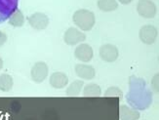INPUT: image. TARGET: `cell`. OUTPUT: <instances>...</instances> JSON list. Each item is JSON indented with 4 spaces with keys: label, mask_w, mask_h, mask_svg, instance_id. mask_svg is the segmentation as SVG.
<instances>
[{
    "label": "cell",
    "mask_w": 159,
    "mask_h": 120,
    "mask_svg": "<svg viewBox=\"0 0 159 120\" xmlns=\"http://www.w3.org/2000/svg\"><path fill=\"white\" fill-rule=\"evenodd\" d=\"M25 16H24L23 12L20 11V9H17L8 19L9 25L14 26V27H20V26H23L25 25Z\"/></svg>",
    "instance_id": "cell-15"
},
{
    "label": "cell",
    "mask_w": 159,
    "mask_h": 120,
    "mask_svg": "<svg viewBox=\"0 0 159 120\" xmlns=\"http://www.w3.org/2000/svg\"><path fill=\"white\" fill-rule=\"evenodd\" d=\"M50 85L55 89H63L67 86L68 84V78L67 75L64 72H53L49 78Z\"/></svg>",
    "instance_id": "cell-12"
},
{
    "label": "cell",
    "mask_w": 159,
    "mask_h": 120,
    "mask_svg": "<svg viewBox=\"0 0 159 120\" xmlns=\"http://www.w3.org/2000/svg\"><path fill=\"white\" fill-rule=\"evenodd\" d=\"M7 39H8V37H7V34L3 31H0V47H2L6 42H7Z\"/></svg>",
    "instance_id": "cell-21"
},
{
    "label": "cell",
    "mask_w": 159,
    "mask_h": 120,
    "mask_svg": "<svg viewBox=\"0 0 159 120\" xmlns=\"http://www.w3.org/2000/svg\"><path fill=\"white\" fill-rule=\"evenodd\" d=\"M118 1H119L121 4H123V5H127V4H129V3L132 2L133 0H118Z\"/></svg>",
    "instance_id": "cell-22"
},
{
    "label": "cell",
    "mask_w": 159,
    "mask_h": 120,
    "mask_svg": "<svg viewBox=\"0 0 159 120\" xmlns=\"http://www.w3.org/2000/svg\"><path fill=\"white\" fill-rule=\"evenodd\" d=\"M158 36V31L155 26L151 25H146L141 27L139 31V37L143 43L151 45L156 41Z\"/></svg>",
    "instance_id": "cell-8"
},
{
    "label": "cell",
    "mask_w": 159,
    "mask_h": 120,
    "mask_svg": "<svg viewBox=\"0 0 159 120\" xmlns=\"http://www.w3.org/2000/svg\"><path fill=\"white\" fill-rule=\"evenodd\" d=\"M3 65H4L3 60H2V58H1V57H0V70H1V69L3 68Z\"/></svg>",
    "instance_id": "cell-23"
},
{
    "label": "cell",
    "mask_w": 159,
    "mask_h": 120,
    "mask_svg": "<svg viewBox=\"0 0 159 120\" xmlns=\"http://www.w3.org/2000/svg\"><path fill=\"white\" fill-rule=\"evenodd\" d=\"M138 14L144 19H152L156 15V5L151 0H139L137 4Z\"/></svg>",
    "instance_id": "cell-4"
},
{
    "label": "cell",
    "mask_w": 159,
    "mask_h": 120,
    "mask_svg": "<svg viewBox=\"0 0 159 120\" xmlns=\"http://www.w3.org/2000/svg\"><path fill=\"white\" fill-rule=\"evenodd\" d=\"M130 91L127 95L128 104L135 109H147L152 102V94L146 86V81L132 76L129 79Z\"/></svg>",
    "instance_id": "cell-1"
},
{
    "label": "cell",
    "mask_w": 159,
    "mask_h": 120,
    "mask_svg": "<svg viewBox=\"0 0 159 120\" xmlns=\"http://www.w3.org/2000/svg\"><path fill=\"white\" fill-rule=\"evenodd\" d=\"M83 87H84V82H83V80H80V79L74 80L71 84H70V85L67 86L66 94L68 97H77L81 94Z\"/></svg>",
    "instance_id": "cell-14"
},
{
    "label": "cell",
    "mask_w": 159,
    "mask_h": 120,
    "mask_svg": "<svg viewBox=\"0 0 159 120\" xmlns=\"http://www.w3.org/2000/svg\"><path fill=\"white\" fill-rule=\"evenodd\" d=\"M100 57L102 61L107 62H113L118 58V49L112 44H105L100 48Z\"/></svg>",
    "instance_id": "cell-10"
},
{
    "label": "cell",
    "mask_w": 159,
    "mask_h": 120,
    "mask_svg": "<svg viewBox=\"0 0 159 120\" xmlns=\"http://www.w3.org/2000/svg\"><path fill=\"white\" fill-rule=\"evenodd\" d=\"M86 40V34L78 30L77 27L71 26L70 29H67L64 34V41L65 43L70 45V46H74L80 43H83Z\"/></svg>",
    "instance_id": "cell-3"
},
{
    "label": "cell",
    "mask_w": 159,
    "mask_h": 120,
    "mask_svg": "<svg viewBox=\"0 0 159 120\" xmlns=\"http://www.w3.org/2000/svg\"><path fill=\"white\" fill-rule=\"evenodd\" d=\"M120 120H139L141 114L138 109L130 108L126 104H121L119 108Z\"/></svg>",
    "instance_id": "cell-13"
},
{
    "label": "cell",
    "mask_w": 159,
    "mask_h": 120,
    "mask_svg": "<svg viewBox=\"0 0 159 120\" xmlns=\"http://www.w3.org/2000/svg\"><path fill=\"white\" fill-rule=\"evenodd\" d=\"M74 70L76 75L83 80H92L96 76L95 68L92 66L87 65V63H84V62L75 65Z\"/></svg>",
    "instance_id": "cell-11"
},
{
    "label": "cell",
    "mask_w": 159,
    "mask_h": 120,
    "mask_svg": "<svg viewBox=\"0 0 159 120\" xmlns=\"http://www.w3.org/2000/svg\"><path fill=\"white\" fill-rule=\"evenodd\" d=\"M14 86L13 77L8 73H2L0 75V91L9 92Z\"/></svg>",
    "instance_id": "cell-17"
},
{
    "label": "cell",
    "mask_w": 159,
    "mask_h": 120,
    "mask_svg": "<svg viewBox=\"0 0 159 120\" xmlns=\"http://www.w3.org/2000/svg\"><path fill=\"white\" fill-rule=\"evenodd\" d=\"M48 73H49V68L47 63L44 62H37L31 68L30 77L35 83H42L47 78Z\"/></svg>",
    "instance_id": "cell-7"
},
{
    "label": "cell",
    "mask_w": 159,
    "mask_h": 120,
    "mask_svg": "<svg viewBox=\"0 0 159 120\" xmlns=\"http://www.w3.org/2000/svg\"><path fill=\"white\" fill-rule=\"evenodd\" d=\"M151 86H152L153 91L155 92V93H157L158 92V73H156L153 76L152 80H151Z\"/></svg>",
    "instance_id": "cell-20"
},
{
    "label": "cell",
    "mask_w": 159,
    "mask_h": 120,
    "mask_svg": "<svg viewBox=\"0 0 159 120\" xmlns=\"http://www.w3.org/2000/svg\"><path fill=\"white\" fill-rule=\"evenodd\" d=\"M72 22L81 31H90L95 25L96 17L91 11L87 9H79L74 12Z\"/></svg>",
    "instance_id": "cell-2"
},
{
    "label": "cell",
    "mask_w": 159,
    "mask_h": 120,
    "mask_svg": "<svg viewBox=\"0 0 159 120\" xmlns=\"http://www.w3.org/2000/svg\"><path fill=\"white\" fill-rule=\"evenodd\" d=\"M74 56L78 61L82 62H89L92 61L94 57V50L89 44L80 43L75 48Z\"/></svg>",
    "instance_id": "cell-9"
},
{
    "label": "cell",
    "mask_w": 159,
    "mask_h": 120,
    "mask_svg": "<svg viewBox=\"0 0 159 120\" xmlns=\"http://www.w3.org/2000/svg\"><path fill=\"white\" fill-rule=\"evenodd\" d=\"M27 22L33 30L41 31L44 30L49 25V18L44 13L36 12L27 18Z\"/></svg>",
    "instance_id": "cell-6"
},
{
    "label": "cell",
    "mask_w": 159,
    "mask_h": 120,
    "mask_svg": "<svg viewBox=\"0 0 159 120\" xmlns=\"http://www.w3.org/2000/svg\"><path fill=\"white\" fill-rule=\"evenodd\" d=\"M82 90L84 97H100L102 95V89L96 83H88Z\"/></svg>",
    "instance_id": "cell-16"
},
{
    "label": "cell",
    "mask_w": 159,
    "mask_h": 120,
    "mask_svg": "<svg viewBox=\"0 0 159 120\" xmlns=\"http://www.w3.org/2000/svg\"><path fill=\"white\" fill-rule=\"evenodd\" d=\"M99 9L103 12H112L118 8V2L116 0H98Z\"/></svg>",
    "instance_id": "cell-18"
},
{
    "label": "cell",
    "mask_w": 159,
    "mask_h": 120,
    "mask_svg": "<svg viewBox=\"0 0 159 120\" xmlns=\"http://www.w3.org/2000/svg\"><path fill=\"white\" fill-rule=\"evenodd\" d=\"M19 0H0V24L8 21L9 17L18 9Z\"/></svg>",
    "instance_id": "cell-5"
},
{
    "label": "cell",
    "mask_w": 159,
    "mask_h": 120,
    "mask_svg": "<svg viewBox=\"0 0 159 120\" xmlns=\"http://www.w3.org/2000/svg\"><path fill=\"white\" fill-rule=\"evenodd\" d=\"M105 97H110V98H122L123 94H122V90L118 87H109L106 90L105 94H103Z\"/></svg>",
    "instance_id": "cell-19"
}]
</instances>
